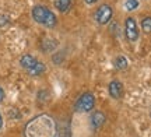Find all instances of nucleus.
Listing matches in <instances>:
<instances>
[{
  "label": "nucleus",
  "instance_id": "f257e3e1",
  "mask_svg": "<svg viewBox=\"0 0 151 137\" xmlns=\"http://www.w3.org/2000/svg\"><path fill=\"white\" fill-rule=\"evenodd\" d=\"M24 137H58V125L50 115L41 113L25 125Z\"/></svg>",
  "mask_w": 151,
  "mask_h": 137
},
{
  "label": "nucleus",
  "instance_id": "f03ea898",
  "mask_svg": "<svg viewBox=\"0 0 151 137\" xmlns=\"http://www.w3.org/2000/svg\"><path fill=\"white\" fill-rule=\"evenodd\" d=\"M31 16H32V20L37 24L42 25L45 28H49L52 29L58 25V17L55 13H52L50 9H48L46 6H41L38 4L35 6L31 11Z\"/></svg>",
  "mask_w": 151,
  "mask_h": 137
},
{
  "label": "nucleus",
  "instance_id": "7ed1b4c3",
  "mask_svg": "<svg viewBox=\"0 0 151 137\" xmlns=\"http://www.w3.org/2000/svg\"><path fill=\"white\" fill-rule=\"evenodd\" d=\"M20 66L27 71L29 76H41L46 71V66L43 65L41 60H38L37 57H34L32 55H22L20 57Z\"/></svg>",
  "mask_w": 151,
  "mask_h": 137
},
{
  "label": "nucleus",
  "instance_id": "20e7f679",
  "mask_svg": "<svg viewBox=\"0 0 151 137\" xmlns=\"http://www.w3.org/2000/svg\"><path fill=\"white\" fill-rule=\"evenodd\" d=\"M94 106H95V97H94V94L84 93L81 94L78 97V99L76 101L74 110L78 112V113H87V112L94 109Z\"/></svg>",
  "mask_w": 151,
  "mask_h": 137
},
{
  "label": "nucleus",
  "instance_id": "39448f33",
  "mask_svg": "<svg viewBox=\"0 0 151 137\" xmlns=\"http://www.w3.org/2000/svg\"><path fill=\"white\" fill-rule=\"evenodd\" d=\"M113 17V9L109 4H101L94 13V20L99 25H106L111 22Z\"/></svg>",
  "mask_w": 151,
  "mask_h": 137
},
{
  "label": "nucleus",
  "instance_id": "423d86ee",
  "mask_svg": "<svg viewBox=\"0 0 151 137\" xmlns=\"http://www.w3.org/2000/svg\"><path fill=\"white\" fill-rule=\"evenodd\" d=\"M124 35L130 42H134L139 39V28H137V22L133 17H127L124 21Z\"/></svg>",
  "mask_w": 151,
  "mask_h": 137
},
{
  "label": "nucleus",
  "instance_id": "0eeeda50",
  "mask_svg": "<svg viewBox=\"0 0 151 137\" xmlns=\"http://www.w3.org/2000/svg\"><path fill=\"white\" fill-rule=\"evenodd\" d=\"M105 122H106V116L102 110H95L90 116V125H91L92 130H99L105 125Z\"/></svg>",
  "mask_w": 151,
  "mask_h": 137
},
{
  "label": "nucleus",
  "instance_id": "6e6552de",
  "mask_svg": "<svg viewBox=\"0 0 151 137\" xmlns=\"http://www.w3.org/2000/svg\"><path fill=\"white\" fill-rule=\"evenodd\" d=\"M108 93L113 99H120L124 94V87L123 84L118 80H112L108 85Z\"/></svg>",
  "mask_w": 151,
  "mask_h": 137
},
{
  "label": "nucleus",
  "instance_id": "1a4fd4ad",
  "mask_svg": "<svg viewBox=\"0 0 151 137\" xmlns=\"http://www.w3.org/2000/svg\"><path fill=\"white\" fill-rule=\"evenodd\" d=\"M58 48V41L56 39H52V38H45L42 39V42H41V49L42 52L45 53H49V52H52Z\"/></svg>",
  "mask_w": 151,
  "mask_h": 137
},
{
  "label": "nucleus",
  "instance_id": "9d476101",
  "mask_svg": "<svg viewBox=\"0 0 151 137\" xmlns=\"http://www.w3.org/2000/svg\"><path fill=\"white\" fill-rule=\"evenodd\" d=\"M55 7L60 13H67L73 7V0H55Z\"/></svg>",
  "mask_w": 151,
  "mask_h": 137
},
{
  "label": "nucleus",
  "instance_id": "9b49d317",
  "mask_svg": "<svg viewBox=\"0 0 151 137\" xmlns=\"http://www.w3.org/2000/svg\"><path fill=\"white\" fill-rule=\"evenodd\" d=\"M113 66H115L116 70H126L127 66H129V63H127L124 56H116L115 60H113Z\"/></svg>",
  "mask_w": 151,
  "mask_h": 137
},
{
  "label": "nucleus",
  "instance_id": "f8f14e48",
  "mask_svg": "<svg viewBox=\"0 0 151 137\" xmlns=\"http://www.w3.org/2000/svg\"><path fill=\"white\" fill-rule=\"evenodd\" d=\"M141 29L146 34H151V17H144L141 20Z\"/></svg>",
  "mask_w": 151,
  "mask_h": 137
},
{
  "label": "nucleus",
  "instance_id": "ddd939ff",
  "mask_svg": "<svg viewBox=\"0 0 151 137\" xmlns=\"http://www.w3.org/2000/svg\"><path fill=\"white\" fill-rule=\"evenodd\" d=\"M137 7H139V1L137 0H126L124 1V9L127 11H133Z\"/></svg>",
  "mask_w": 151,
  "mask_h": 137
},
{
  "label": "nucleus",
  "instance_id": "4468645a",
  "mask_svg": "<svg viewBox=\"0 0 151 137\" xmlns=\"http://www.w3.org/2000/svg\"><path fill=\"white\" fill-rule=\"evenodd\" d=\"M10 24V20H9V17L7 16H0V28H3V27H6V25H9Z\"/></svg>",
  "mask_w": 151,
  "mask_h": 137
},
{
  "label": "nucleus",
  "instance_id": "2eb2a0df",
  "mask_svg": "<svg viewBox=\"0 0 151 137\" xmlns=\"http://www.w3.org/2000/svg\"><path fill=\"white\" fill-rule=\"evenodd\" d=\"M3 99H4V91H3V88H0V104L3 102Z\"/></svg>",
  "mask_w": 151,
  "mask_h": 137
},
{
  "label": "nucleus",
  "instance_id": "dca6fc26",
  "mask_svg": "<svg viewBox=\"0 0 151 137\" xmlns=\"http://www.w3.org/2000/svg\"><path fill=\"white\" fill-rule=\"evenodd\" d=\"M84 1H86L87 4H95V3H97V1H99V0H84Z\"/></svg>",
  "mask_w": 151,
  "mask_h": 137
},
{
  "label": "nucleus",
  "instance_id": "f3484780",
  "mask_svg": "<svg viewBox=\"0 0 151 137\" xmlns=\"http://www.w3.org/2000/svg\"><path fill=\"white\" fill-rule=\"evenodd\" d=\"M3 127V118H1V115H0V129Z\"/></svg>",
  "mask_w": 151,
  "mask_h": 137
},
{
  "label": "nucleus",
  "instance_id": "a211bd4d",
  "mask_svg": "<svg viewBox=\"0 0 151 137\" xmlns=\"http://www.w3.org/2000/svg\"><path fill=\"white\" fill-rule=\"evenodd\" d=\"M150 112H151V109H150Z\"/></svg>",
  "mask_w": 151,
  "mask_h": 137
}]
</instances>
